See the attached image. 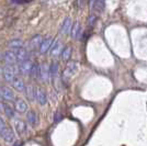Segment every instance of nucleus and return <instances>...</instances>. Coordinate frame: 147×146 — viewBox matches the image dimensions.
<instances>
[{
	"instance_id": "nucleus-29",
	"label": "nucleus",
	"mask_w": 147,
	"mask_h": 146,
	"mask_svg": "<svg viewBox=\"0 0 147 146\" xmlns=\"http://www.w3.org/2000/svg\"><path fill=\"white\" fill-rule=\"evenodd\" d=\"M3 111V105H2V103L0 102V112H2Z\"/></svg>"
},
{
	"instance_id": "nucleus-17",
	"label": "nucleus",
	"mask_w": 147,
	"mask_h": 146,
	"mask_svg": "<svg viewBox=\"0 0 147 146\" xmlns=\"http://www.w3.org/2000/svg\"><path fill=\"white\" fill-rule=\"evenodd\" d=\"M80 34V23L79 21H76L71 26V31H70V35L73 39H78Z\"/></svg>"
},
{
	"instance_id": "nucleus-16",
	"label": "nucleus",
	"mask_w": 147,
	"mask_h": 146,
	"mask_svg": "<svg viewBox=\"0 0 147 146\" xmlns=\"http://www.w3.org/2000/svg\"><path fill=\"white\" fill-rule=\"evenodd\" d=\"M25 93H26V97L30 101H34L35 100V95H36V89L33 87V85H28L26 86V89H25Z\"/></svg>"
},
{
	"instance_id": "nucleus-6",
	"label": "nucleus",
	"mask_w": 147,
	"mask_h": 146,
	"mask_svg": "<svg viewBox=\"0 0 147 146\" xmlns=\"http://www.w3.org/2000/svg\"><path fill=\"white\" fill-rule=\"evenodd\" d=\"M40 77L43 81H49L51 77V70L47 64H41L40 65Z\"/></svg>"
},
{
	"instance_id": "nucleus-26",
	"label": "nucleus",
	"mask_w": 147,
	"mask_h": 146,
	"mask_svg": "<svg viewBox=\"0 0 147 146\" xmlns=\"http://www.w3.org/2000/svg\"><path fill=\"white\" fill-rule=\"evenodd\" d=\"M63 119V116H61V112L59 111H57L55 113V116H54V120H55V122H59Z\"/></svg>"
},
{
	"instance_id": "nucleus-8",
	"label": "nucleus",
	"mask_w": 147,
	"mask_h": 146,
	"mask_svg": "<svg viewBox=\"0 0 147 146\" xmlns=\"http://www.w3.org/2000/svg\"><path fill=\"white\" fill-rule=\"evenodd\" d=\"M14 128L20 135H25L26 132H28L26 123L24 121H22V120H16L14 121Z\"/></svg>"
},
{
	"instance_id": "nucleus-5",
	"label": "nucleus",
	"mask_w": 147,
	"mask_h": 146,
	"mask_svg": "<svg viewBox=\"0 0 147 146\" xmlns=\"http://www.w3.org/2000/svg\"><path fill=\"white\" fill-rule=\"evenodd\" d=\"M0 97L6 101H13L16 99V95L11 88L9 87H0Z\"/></svg>"
},
{
	"instance_id": "nucleus-7",
	"label": "nucleus",
	"mask_w": 147,
	"mask_h": 146,
	"mask_svg": "<svg viewBox=\"0 0 147 146\" xmlns=\"http://www.w3.org/2000/svg\"><path fill=\"white\" fill-rule=\"evenodd\" d=\"M32 66H33V64L29 59H25V61L19 63V69H20V72L23 75H30Z\"/></svg>"
},
{
	"instance_id": "nucleus-22",
	"label": "nucleus",
	"mask_w": 147,
	"mask_h": 146,
	"mask_svg": "<svg viewBox=\"0 0 147 146\" xmlns=\"http://www.w3.org/2000/svg\"><path fill=\"white\" fill-rule=\"evenodd\" d=\"M59 66H58V63H56V62H53L52 63V65L49 66V70H51V76L53 77V78H56L57 77V74H58V69Z\"/></svg>"
},
{
	"instance_id": "nucleus-9",
	"label": "nucleus",
	"mask_w": 147,
	"mask_h": 146,
	"mask_svg": "<svg viewBox=\"0 0 147 146\" xmlns=\"http://www.w3.org/2000/svg\"><path fill=\"white\" fill-rule=\"evenodd\" d=\"M52 43H53V39L52 37H45L42 41V43H41V45H40V53L41 54L47 53V51H49V49H51Z\"/></svg>"
},
{
	"instance_id": "nucleus-10",
	"label": "nucleus",
	"mask_w": 147,
	"mask_h": 146,
	"mask_svg": "<svg viewBox=\"0 0 147 146\" xmlns=\"http://www.w3.org/2000/svg\"><path fill=\"white\" fill-rule=\"evenodd\" d=\"M37 102L41 105H45L47 102V98H46V93L42 88H36V95H35Z\"/></svg>"
},
{
	"instance_id": "nucleus-23",
	"label": "nucleus",
	"mask_w": 147,
	"mask_h": 146,
	"mask_svg": "<svg viewBox=\"0 0 147 146\" xmlns=\"http://www.w3.org/2000/svg\"><path fill=\"white\" fill-rule=\"evenodd\" d=\"M30 76L34 79H37L40 77V65H33L32 66V69H31Z\"/></svg>"
},
{
	"instance_id": "nucleus-18",
	"label": "nucleus",
	"mask_w": 147,
	"mask_h": 146,
	"mask_svg": "<svg viewBox=\"0 0 147 146\" xmlns=\"http://www.w3.org/2000/svg\"><path fill=\"white\" fill-rule=\"evenodd\" d=\"M26 119H28V122L30 123L31 125H36L37 123V114L34 112V111H29L28 114H26Z\"/></svg>"
},
{
	"instance_id": "nucleus-2",
	"label": "nucleus",
	"mask_w": 147,
	"mask_h": 146,
	"mask_svg": "<svg viewBox=\"0 0 147 146\" xmlns=\"http://www.w3.org/2000/svg\"><path fill=\"white\" fill-rule=\"evenodd\" d=\"M78 68H79V65H78V63H76V62H73V63L68 64L67 67H66L65 70H64V73H63L64 79H69V78H71L74 75L77 73Z\"/></svg>"
},
{
	"instance_id": "nucleus-27",
	"label": "nucleus",
	"mask_w": 147,
	"mask_h": 146,
	"mask_svg": "<svg viewBox=\"0 0 147 146\" xmlns=\"http://www.w3.org/2000/svg\"><path fill=\"white\" fill-rule=\"evenodd\" d=\"M5 126H7V125H6V122L3 121V119H2L1 116H0V131H1L2 128H5Z\"/></svg>"
},
{
	"instance_id": "nucleus-20",
	"label": "nucleus",
	"mask_w": 147,
	"mask_h": 146,
	"mask_svg": "<svg viewBox=\"0 0 147 146\" xmlns=\"http://www.w3.org/2000/svg\"><path fill=\"white\" fill-rule=\"evenodd\" d=\"M42 41H43L42 35H40V34L34 35V36L32 37V40H31V45H32V47H37V46H40Z\"/></svg>"
},
{
	"instance_id": "nucleus-12",
	"label": "nucleus",
	"mask_w": 147,
	"mask_h": 146,
	"mask_svg": "<svg viewBox=\"0 0 147 146\" xmlns=\"http://www.w3.org/2000/svg\"><path fill=\"white\" fill-rule=\"evenodd\" d=\"M16 109H17V111L20 112V113H24V112H26L28 109H29V105H28V103L25 102L23 99L19 98V99L16 100Z\"/></svg>"
},
{
	"instance_id": "nucleus-1",
	"label": "nucleus",
	"mask_w": 147,
	"mask_h": 146,
	"mask_svg": "<svg viewBox=\"0 0 147 146\" xmlns=\"http://www.w3.org/2000/svg\"><path fill=\"white\" fill-rule=\"evenodd\" d=\"M19 67L16 66L14 64H7L6 66L3 67L2 69V74H3V77H5V80L9 84H12V81L14 80L16 76L18 75L19 73Z\"/></svg>"
},
{
	"instance_id": "nucleus-24",
	"label": "nucleus",
	"mask_w": 147,
	"mask_h": 146,
	"mask_svg": "<svg viewBox=\"0 0 147 146\" xmlns=\"http://www.w3.org/2000/svg\"><path fill=\"white\" fill-rule=\"evenodd\" d=\"M3 111H5V113H6V116L8 118H13L14 116V112H13V109L10 107V105H3Z\"/></svg>"
},
{
	"instance_id": "nucleus-13",
	"label": "nucleus",
	"mask_w": 147,
	"mask_h": 146,
	"mask_svg": "<svg viewBox=\"0 0 147 146\" xmlns=\"http://www.w3.org/2000/svg\"><path fill=\"white\" fill-rule=\"evenodd\" d=\"M3 59L7 64H16L17 63V56L14 51H7L3 54Z\"/></svg>"
},
{
	"instance_id": "nucleus-28",
	"label": "nucleus",
	"mask_w": 147,
	"mask_h": 146,
	"mask_svg": "<svg viewBox=\"0 0 147 146\" xmlns=\"http://www.w3.org/2000/svg\"><path fill=\"white\" fill-rule=\"evenodd\" d=\"M96 2H97V0H91V1H90V9H91V10H93V9H94Z\"/></svg>"
},
{
	"instance_id": "nucleus-19",
	"label": "nucleus",
	"mask_w": 147,
	"mask_h": 146,
	"mask_svg": "<svg viewBox=\"0 0 147 146\" xmlns=\"http://www.w3.org/2000/svg\"><path fill=\"white\" fill-rule=\"evenodd\" d=\"M70 56H71V47L65 46L61 51V58L64 61H68V59H70Z\"/></svg>"
},
{
	"instance_id": "nucleus-3",
	"label": "nucleus",
	"mask_w": 147,
	"mask_h": 146,
	"mask_svg": "<svg viewBox=\"0 0 147 146\" xmlns=\"http://www.w3.org/2000/svg\"><path fill=\"white\" fill-rule=\"evenodd\" d=\"M63 43L59 39H56L55 41H53L52 43V45H51V52H49V54L52 57H57V56H59L61 54V51H63Z\"/></svg>"
},
{
	"instance_id": "nucleus-4",
	"label": "nucleus",
	"mask_w": 147,
	"mask_h": 146,
	"mask_svg": "<svg viewBox=\"0 0 147 146\" xmlns=\"http://www.w3.org/2000/svg\"><path fill=\"white\" fill-rule=\"evenodd\" d=\"M0 136L8 143H14L16 141V135L13 133V131L8 126H5L0 131Z\"/></svg>"
},
{
	"instance_id": "nucleus-15",
	"label": "nucleus",
	"mask_w": 147,
	"mask_h": 146,
	"mask_svg": "<svg viewBox=\"0 0 147 146\" xmlns=\"http://www.w3.org/2000/svg\"><path fill=\"white\" fill-rule=\"evenodd\" d=\"M12 86H13V88H14L16 90H18V91H24L25 90L24 81L21 79V78H19V77H16V78H14V80L12 81Z\"/></svg>"
},
{
	"instance_id": "nucleus-25",
	"label": "nucleus",
	"mask_w": 147,
	"mask_h": 146,
	"mask_svg": "<svg viewBox=\"0 0 147 146\" xmlns=\"http://www.w3.org/2000/svg\"><path fill=\"white\" fill-rule=\"evenodd\" d=\"M32 0H11L12 3H16V5H25V3H29Z\"/></svg>"
},
{
	"instance_id": "nucleus-14",
	"label": "nucleus",
	"mask_w": 147,
	"mask_h": 146,
	"mask_svg": "<svg viewBox=\"0 0 147 146\" xmlns=\"http://www.w3.org/2000/svg\"><path fill=\"white\" fill-rule=\"evenodd\" d=\"M16 56H17V62L21 63V62L28 59V51L24 49L23 47H20V49H16Z\"/></svg>"
},
{
	"instance_id": "nucleus-21",
	"label": "nucleus",
	"mask_w": 147,
	"mask_h": 146,
	"mask_svg": "<svg viewBox=\"0 0 147 146\" xmlns=\"http://www.w3.org/2000/svg\"><path fill=\"white\" fill-rule=\"evenodd\" d=\"M8 45H9V47H12V49H20V47H22L23 46V42H22V40H18V39H14V40H11L10 42L8 43Z\"/></svg>"
},
{
	"instance_id": "nucleus-11",
	"label": "nucleus",
	"mask_w": 147,
	"mask_h": 146,
	"mask_svg": "<svg viewBox=\"0 0 147 146\" xmlns=\"http://www.w3.org/2000/svg\"><path fill=\"white\" fill-rule=\"evenodd\" d=\"M71 26H73V20L67 17V18L64 20V22H63V24H61V33H64V34H69L70 33V31H71Z\"/></svg>"
}]
</instances>
